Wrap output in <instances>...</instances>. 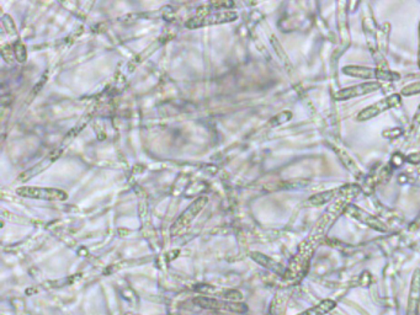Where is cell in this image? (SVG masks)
I'll list each match as a JSON object with an SVG mask.
<instances>
[{
	"mask_svg": "<svg viewBox=\"0 0 420 315\" xmlns=\"http://www.w3.org/2000/svg\"><path fill=\"white\" fill-rule=\"evenodd\" d=\"M361 194V189L357 184L343 185L338 189V194L334 200L327 206L325 212L319 217L318 221L316 222L313 229L309 233L311 238L314 240L322 243L323 238L327 236L328 231L334 226L335 222L339 220L341 215H345L348 206L354 203L357 194Z\"/></svg>",
	"mask_w": 420,
	"mask_h": 315,
	"instance_id": "obj_1",
	"label": "cell"
},
{
	"mask_svg": "<svg viewBox=\"0 0 420 315\" xmlns=\"http://www.w3.org/2000/svg\"><path fill=\"white\" fill-rule=\"evenodd\" d=\"M319 244L320 243L314 240L311 236H307L304 242L301 243L297 252L290 261V266L286 268V273H285L286 279H297L304 277L309 271V265Z\"/></svg>",
	"mask_w": 420,
	"mask_h": 315,
	"instance_id": "obj_2",
	"label": "cell"
},
{
	"mask_svg": "<svg viewBox=\"0 0 420 315\" xmlns=\"http://www.w3.org/2000/svg\"><path fill=\"white\" fill-rule=\"evenodd\" d=\"M341 73L345 74L351 78L364 79L365 82H384V83H394L398 82L400 74L391 70L389 68H370L365 66H344L341 68Z\"/></svg>",
	"mask_w": 420,
	"mask_h": 315,
	"instance_id": "obj_3",
	"label": "cell"
},
{
	"mask_svg": "<svg viewBox=\"0 0 420 315\" xmlns=\"http://www.w3.org/2000/svg\"><path fill=\"white\" fill-rule=\"evenodd\" d=\"M402 105V96L400 94H391L389 96H384L382 99L373 102L370 106L365 107L364 110L360 111L357 116V120L359 122H366L376 118L378 116L382 115L386 111L392 110L396 107Z\"/></svg>",
	"mask_w": 420,
	"mask_h": 315,
	"instance_id": "obj_4",
	"label": "cell"
},
{
	"mask_svg": "<svg viewBox=\"0 0 420 315\" xmlns=\"http://www.w3.org/2000/svg\"><path fill=\"white\" fill-rule=\"evenodd\" d=\"M345 215L350 217L351 220H354V221L361 223L364 226L371 228L373 231H378V233H389V226L382 220H380L376 215L367 212L366 210H364L355 203L348 206Z\"/></svg>",
	"mask_w": 420,
	"mask_h": 315,
	"instance_id": "obj_5",
	"label": "cell"
},
{
	"mask_svg": "<svg viewBox=\"0 0 420 315\" xmlns=\"http://www.w3.org/2000/svg\"><path fill=\"white\" fill-rule=\"evenodd\" d=\"M16 194L24 199L43 201H65L68 194L63 190L52 187H38V186H22L16 190Z\"/></svg>",
	"mask_w": 420,
	"mask_h": 315,
	"instance_id": "obj_6",
	"label": "cell"
},
{
	"mask_svg": "<svg viewBox=\"0 0 420 315\" xmlns=\"http://www.w3.org/2000/svg\"><path fill=\"white\" fill-rule=\"evenodd\" d=\"M192 303L197 305V307H200V308H203V309L224 310V312H233V313H238V314H243L248 310V307L243 305V303H240V302L217 300V298L206 297V295L194 298Z\"/></svg>",
	"mask_w": 420,
	"mask_h": 315,
	"instance_id": "obj_7",
	"label": "cell"
},
{
	"mask_svg": "<svg viewBox=\"0 0 420 315\" xmlns=\"http://www.w3.org/2000/svg\"><path fill=\"white\" fill-rule=\"evenodd\" d=\"M208 199L206 196L199 197L196 201H194L192 205L187 207V210L176 220V223L171 226V236H179L182 231L187 229V226L192 224V221L200 215V212L203 210V207L208 205Z\"/></svg>",
	"mask_w": 420,
	"mask_h": 315,
	"instance_id": "obj_8",
	"label": "cell"
},
{
	"mask_svg": "<svg viewBox=\"0 0 420 315\" xmlns=\"http://www.w3.org/2000/svg\"><path fill=\"white\" fill-rule=\"evenodd\" d=\"M238 14L235 11H216L212 14H203V15L196 16L192 20L185 24L187 29H197V27L211 26V25H219V24H226V22H232L237 20Z\"/></svg>",
	"mask_w": 420,
	"mask_h": 315,
	"instance_id": "obj_9",
	"label": "cell"
},
{
	"mask_svg": "<svg viewBox=\"0 0 420 315\" xmlns=\"http://www.w3.org/2000/svg\"><path fill=\"white\" fill-rule=\"evenodd\" d=\"M382 89V84L378 82H364L360 84L351 85L334 93L335 101H349L351 99L361 98L365 95L373 94Z\"/></svg>",
	"mask_w": 420,
	"mask_h": 315,
	"instance_id": "obj_10",
	"label": "cell"
},
{
	"mask_svg": "<svg viewBox=\"0 0 420 315\" xmlns=\"http://www.w3.org/2000/svg\"><path fill=\"white\" fill-rule=\"evenodd\" d=\"M420 310V268H415L410 279V295L407 302V315H419Z\"/></svg>",
	"mask_w": 420,
	"mask_h": 315,
	"instance_id": "obj_11",
	"label": "cell"
},
{
	"mask_svg": "<svg viewBox=\"0 0 420 315\" xmlns=\"http://www.w3.org/2000/svg\"><path fill=\"white\" fill-rule=\"evenodd\" d=\"M250 258L253 259L256 263H259L260 266L272 271V273H275L277 276H282L285 277V273H286V268L282 265V263L277 261L275 259L267 256L265 254L259 252H250Z\"/></svg>",
	"mask_w": 420,
	"mask_h": 315,
	"instance_id": "obj_12",
	"label": "cell"
},
{
	"mask_svg": "<svg viewBox=\"0 0 420 315\" xmlns=\"http://www.w3.org/2000/svg\"><path fill=\"white\" fill-rule=\"evenodd\" d=\"M335 307H336V302L330 300V298H327V300L319 302L318 305H313L309 309L298 313L297 315H327L334 309Z\"/></svg>",
	"mask_w": 420,
	"mask_h": 315,
	"instance_id": "obj_13",
	"label": "cell"
},
{
	"mask_svg": "<svg viewBox=\"0 0 420 315\" xmlns=\"http://www.w3.org/2000/svg\"><path fill=\"white\" fill-rule=\"evenodd\" d=\"M338 194V189L336 190H328V191H323V192H319L309 197V203L313 207H319V206L329 205L332 201L334 200L335 196Z\"/></svg>",
	"mask_w": 420,
	"mask_h": 315,
	"instance_id": "obj_14",
	"label": "cell"
},
{
	"mask_svg": "<svg viewBox=\"0 0 420 315\" xmlns=\"http://www.w3.org/2000/svg\"><path fill=\"white\" fill-rule=\"evenodd\" d=\"M389 29H391V25L386 22L381 26V29H378V31H376L378 52L381 53L382 56L387 53V48H389V31H391Z\"/></svg>",
	"mask_w": 420,
	"mask_h": 315,
	"instance_id": "obj_15",
	"label": "cell"
},
{
	"mask_svg": "<svg viewBox=\"0 0 420 315\" xmlns=\"http://www.w3.org/2000/svg\"><path fill=\"white\" fill-rule=\"evenodd\" d=\"M341 9H338V26L341 31V36L344 41L349 40V27H348V20H346V3H341Z\"/></svg>",
	"mask_w": 420,
	"mask_h": 315,
	"instance_id": "obj_16",
	"label": "cell"
},
{
	"mask_svg": "<svg viewBox=\"0 0 420 315\" xmlns=\"http://www.w3.org/2000/svg\"><path fill=\"white\" fill-rule=\"evenodd\" d=\"M335 151H336V153L339 154L341 162L344 163V165H345L346 169H348L349 171H351L352 174L359 173V168H357V163H355V162L351 159V157H349V154H348V153L344 152V151H341H341L335 149Z\"/></svg>",
	"mask_w": 420,
	"mask_h": 315,
	"instance_id": "obj_17",
	"label": "cell"
},
{
	"mask_svg": "<svg viewBox=\"0 0 420 315\" xmlns=\"http://www.w3.org/2000/svg\"><path fill=\"white\" fill-rule=\"evenodd\" d=\"M400 96L403 98H410V96H414V95L420 94V82H415L410 85H405L403 89L400 90Z\"/></svg>",
	"mask_w": 420,
	"mask_h": 315,
	"instance_id": "obj_18",
	"label": "cell"
},
{
	"mask_svg": "<svg viewBox=\"0 0 420 315\" xmlns=\"http://www.w3.org/2000/svg\"><path fill=\"white\" fill-rule=\"evenodd\" d=\"M14 53H15V57L19 62L24 63L26 61V48L24 46V43L22 41H16L14 43Z\"/></svg>",
	"mask_w": 420,
	"mask_h": 315,
	"instance_id": "obj_19",
	"label": "cell"
},
{
	"mask_svg": "<svg viewBox=\"0 0 420 315\" xmlns=\"http://www.w3.org/2000/svg\"><path fill=\"white\" fill-rule=\"evenodd\" d=\"M402 135H403V128L402 127H394V128L384 130L382 132V137L383 138H386V139H394V138H398Z\"/></svg>",
	"mask_w": 420,
	"mask_h": 315,
	"instance_id": "obj_20",
	"label": "cell"
},
{
	"mask_svg": "<svg viewBox=\"0 0 420 315\" xmlns=\"http://www.w3.org/2000/svg\"><path fill=\"white\" fill-rule=\"evenodd\" d=\"M3 24H4V27H6V31L9 32V33H11V35L16 33L15 25H14V22H13V19H11L10 16H4V19H3Z\"/></svg>",
	"mask_w": 420,
	"mask_h": 315,
	"instance_id": "obj_21",
	"label": "cell"
},
{
	"mask_svg": "<svg viewBox=\"0 0 420 315\" xmlns=\"http://www.w3.org/2000/svg\"><path fill=\"white\" fill-rule=\"evenodd\" d=\"M405 159L407 163L412 164V165H420V151L410 153L408 155H405Z\"/></svg>",
	"mask_w": 420,
	"mask_h": 315,
	"instance_id": "obj_22",
	"label": "cell"
},
{
	"mask_svg": "<svg viewBox=\"0 0 420 315\" xmlns=\"http://www.w3.org/2000/svg\"><path fill=\"white\" fill-rule=\"evenodd\" d=\"M418 68L420 69V22L418 24Z\"/></svg>",
	"mask_w": 420,
	"mask_h": 315,
	"instance_id": "obj_23",
	"label": "cell"
}]
</instances>
